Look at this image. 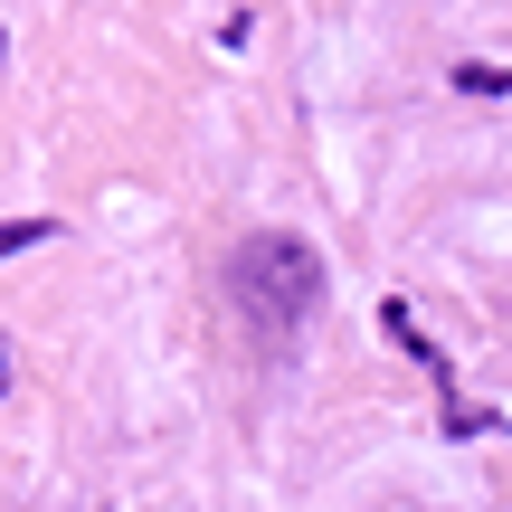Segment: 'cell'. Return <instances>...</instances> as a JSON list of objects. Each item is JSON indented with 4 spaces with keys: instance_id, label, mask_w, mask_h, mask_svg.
Instances as JSON below:
<instances>
[{
    "instance_id": "cell-1",
    "label": "cell",
    "mask_w": 512,
    "mask_h": 512,
    "mask_svg": "<svg viewBox=\"0 0 512 512\" xmlns=\"http://www.w3.org/2000/svg\"><path fill=\"white\" fill-rule=\"evenodd\" d=\"M228 294H238V313L266 342H294V332L323 313V256H313L304 238H238V256H228Z\"/></svg>"
},
{
    "instance_id": "cell-2",
    "label": "cell",
    "mask_w": 512,
    "mask_h": 512,
    "mask_svg": "<svg viewBox=\"0 0 512 512\" xmlns=\"http://www.w3.org/2000/svg\"><path fill=\"white\" fill-rule=\"evenodd\" d=\"M38 238H57V228L48 219H10V228H0V256H19V247H38Z\"/></svg>"
}]
</instances>
